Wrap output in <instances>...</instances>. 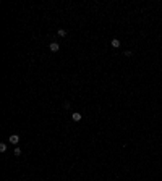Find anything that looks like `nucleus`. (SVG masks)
Returning a JSON list of instances; mask_svg holds the SVG:
<instances>
[{
    "label": "nucleus",
    "instance_id": "f03ea898",
    "mask_svg": "<svg viewBox=\"0 0 162 181\" xmlns=\"http://www.w3.org/2000/svg\"><path fill=\"white\" fill-rule=\"evenodd\" d=\"M49 49H50V52H58V49H60V45H58L57 42H52L49 45Z\"/></svg>",
    "mask_w": 162,
    "mask_h": 181
},
{
    "label": "nucleus",
    "instance_id": "6e6552de",
    "mask_svg": "<svg viewBox=\"0 0 162 181\" xmlns=\"http://www.w3.org/2000/svg\"><path fill=\"white\" fill-rule=\"evenodd\" d=\"M15 155H21V149H19V147L15 149Z\"/></svg>",
    "mask_w": 162,
    "mask_h": 181
},
{
    "label": "nucleus",
    "instance_id": "7ed1b4c3",
    "mask_svg": "<svg viewBox=\"0 0 162 181\" xmlns=\"http://www.w3.org/2000/svg\"><path fill=\"white\" fill-rule=\"evenodd\" d=\"M81 118H83V116H81V113H78V112H73V113H71V120H73V121H80Z\"/></svg>",
    "mask_w": 162,
    "mask_h": 181
},
{
    "label": "nucleus",
    "instance_id": "0eeeda50",
    "mask_svg": "<svg viewBox=\"0 0 162 181\" xmlns=\"http://www.w3.org/2000/svg\"><path fill=\"white\" fill-rule=\"evenodd\" d=\"M123 55H125V57H131V55H133V52H130V50H127V52H123Z\"/></svg>",
    "mask_w": 162,
    "mask_h": 181
},
{
    "label": "nucleus",
    "instance_id": "f257e3e1",
    "mask_svg": "<svg viewBox=\"0 0 162 181\" xmlns=\"http://www.w3.org/2000/svg\"><path fill=\"white\" fill-rule=\"evenodd\" d=\"M18 142H19V136L18 134H12V136H10V144H15V146H16Z\"/></svg>",
    "mask_w": 162,
    "mask_h": 181
},
{
    "label": "nucleus",
    "instance_id": "39448f33",
    "mask_svg": "<svg viewBox=\"0 0 162 181\" xmlns=\"http://www.w3.org/2000/svg\"><path fill=\"white\" fill-rule=\"evenodd\" d=\"M57 34L60 36V37H65V36H66V29H62V28H60V29L57 31Z\"/></svg>",
    "mask_w": 162,
    "mask_h": 181
},
{
    "label": "nucleus",
    "instance_id": "423d86ee",
    "mask_svg": "<svg viewBox=\"0 0 162 181\" xmlns=\"http://www.w3.org/2000/svg\"><path fill=\"white\" fill-rule=\"evenodd\" d=\"M5 150H7V144H5V142H2V144H0V152L3 154Z\"/></svg>",
    "mask_w": 162,
    "mask_h": 181
},
{
    "label": "nucleus",
    "instance_id": "20e7f679",
    "mask_svg": "<svg viewBox=\"0 0 162 181\" xmlns=\"http://www.w3.org/2000/svg\"><path fill=\"white\" fill-rule=\"evenodd\" d=\"M110 45H112L113 49H118V47H120V41H118V39H112V41H110Z\"/></svg>",
    "mask_w": 162,
    "mask_h": 181
}]
</instances>
